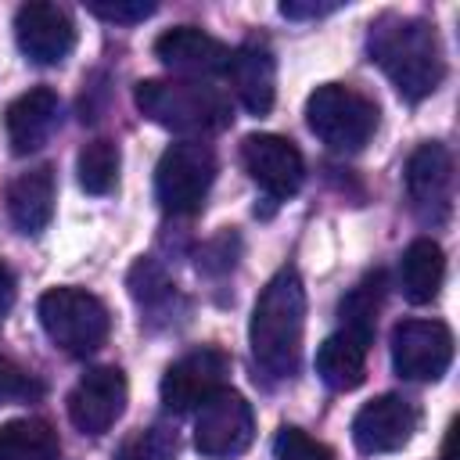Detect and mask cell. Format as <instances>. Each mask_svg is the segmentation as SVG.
<instances>
[{
	"label": "cell",
	"mask_w": 460,
	"mask_h": 460,
	"mask_svg": "<svg viewBox=\"0 0 460 460\" xmlns=\"http://www.w3.org/2000/svg\"><path fill=\"white\" fill-rule=\"evenodd\" d=\"M413 431H417V410H413V402L402 399V395H392V392L363 402L359 413L352 417V442L367 456L402 449Z\"/></svg>",
	"instance_id": "cell-14"
},
{
	"label": "cell",
	"mask_w": 460,
	"mask_h": 460,
	"mask_svg": "<svg viewBox=\"0 0 460 460\" xmlns=\"http://www.w3.org/2000/svg\"><path fill=\"white\" fill-rule=\"evenodd\" d=\"M338 7H341L338 0H284V4H280V14L291 18V22H305V18L334 14Z\"/></svg>",
	"instance_id": "cell-29"
},
{
	"label": "cell",
	"mask_w": 460,
	"mask_h": 460,
	"mask_svg": "<svg viewBox=\"0 0 460 460\" xmlns=\"http://www.w3.org/2000/svg\"><path fill=\"white\" fill-rule=\"evenodd\" d=\"M309 129L331 151H359L377 129V104L341 83H323L305 101Z\"/></svg>",
	"instance_id": "cell-5"
},
{
	"label": "cell",
	"mask_w": 460,
	"mask_h": 460,
	"mask_svg": "<svg viewBox=\"0 0 460 460\" xmlns=\"http://www.w3.org/2000/svg\"><path fill=\"white\" fill-rule=\"evenodd\" d=\"M115 460H176V431L169 424H151L133 431Z\"/></svg>",
	"instance_id": "cell-25"
},
{
	"label": "cell",
	"mask_w": 460,
	"mask_h": 460,
	"mask_svg": "<svg viewBox=\"0 0 460 460\" xmlns=\"http://www.w3.org/2000/svg\"><path fill=\"white\" fill-rule=\"evenodd\" d=\"M54 198H58V183H54V169L50 165H36L29 172H22L11 187H7V216L14 223L18 234H43L47 223L54 219Z\"/></svg>",
	"instance_id": "cell-18"
},
{
	"label": "cell",
	"mask_w": 460,
	"mask_h": 460,
	"mask_svg": "<svg viewBox=\"0 0 460 460\" xmlns=\"http://www.w3.org/2000/svg\"><path fill=\"white\" fill-rule=\"evenodd\" d=\"M302 334H305V288L302 277L291 266H284L259 291L248 323V345L259 370L273 381L295 377L302 363Z\"/></svg>",
	"instance_id": "cell-2"
},
{
	"label": "cell",
	"mask_w": 460,
	"mask_h": 460,
	"mask_svg": "<svg viewBox=\"0 0 460 460\" xmlns=\"http://www.w3.org/2000/svg\"><path fill=\"white\" fill-rule=\"evenodd\" d=\"M133 101L144 119L187 140L219 133L234 119L226 97L201 79H140Z\"/></svg>",
	"instance_id": "cell-3"
},
{
	"label": "cell",
	"mask_w": 460,
	"mask_h": 460,
	"mask_svg": "<svg viewBox=\"0 0 460 460\" xmlns=\"http://www.w3.org/2000/svg\"><path fill=\"white\" fill-rule=\"evenodd\" d=\"M273 456L277 460H334L331 446H323L320 438H313L309 431L295 428V424H284L273 438Z\"/></svg>",
	"instance_id": "cell-26"
},
{
	"label": "cell",
	"mask_w": 460,
	"mask_h": 460,
	"mask_svg": "<svg viewBox=\"0 0 460 460\" xmlns=\"http://www.w3.org/2000/svg\"><path fill=\"white\" fill-rule=\"evenodd\" d=\"M61 119V101L50 86H32L22 97H14L4 111V129H7V144L14 155H32L40 151L54 126Z\"/></svg>",
	"instance_id": "cell-16"
},
{
	"label": "cell",
	"mask_w": 460,
	"mask_h": 460,
	"mask_svg": "<svg viewBox=\"0 0 460 460\" xmlns=\"http://www.w3.org/2000/svg\"><path fill=\"white\" fill-rule=\"evenodd\" d=\"M367 349L370 341H363L359 334L338 327L334 334L323 338V345L316 349V374L331 392H352L363 385L367 377Z\"/></svg>",
	"instance_id": "cell-19"
},
{
	"label": "cell",
	"mask_w": 460,
	"mask_h": 460,
	"mask_svg": "<svg viewBox=\"0 0 460 460\" xmlns=\"http://www.w3.org/2000/svg\"><path fill=\"white\" fill-rule=\"evenodd\" d=\"M226 75H230L237 101L252 115H270V108L277 101V61H273V50L266 43L248 40L237 50H230Z\"/></svg>",
	"instance_id": "cell-17"
},
{
	"label": "cell",
	"mask_w": 460,
	"mask_h": 460,
	"mask_svg": "<svg viewBox=\"0 0 460 460\" xmlns=\"http://www.w3.org/2000/svg\"><path fill=\"white\" fill-rule=\"evenodd\" d=\"M36 316H40V327L47 331V338L68 356L97 352L111 331L108 305L97 295H90L83 288H68V284L43 291L36 302Z\"/></svg>",
	"instance_id": "cell-4"
},
{
	"label": "cell",
	"mask_w": 460,
	"mask_h": 460,
	"mask_svg": "<svg viewBox=\"0 0 460 460\" xmlns=\"http://www.w3.org/2000/svg\"><path fill=\"white\" fill-rule=\"evenodd\" d=\"M406 194L424 223H446L453 212V155L438 140H424L406 162Z\"/></svg>",
	"instance_id": "cell-10"
},
{
	"label": "cell",
	"mask_w": 460,
	"mask_h": 460,
	"mask_svg": "<svg viewBox=\"0 0 460 460\" xmlns=\"http://www.w3.org/2000/svg\"><path fill=\"white\" fill-rule=\"evenodd\" d=\"M119 165H122V155H119V144L115 140H90L79 147L75 155V176H79V187L86 194H108L119 180Z\"/></svg>",
	"instance_id": "cell-22"
},
{
	"label": "cell",
	"mask_w": 460,
	"mask_h": 460,
	"mask_svg": "<svg viewBox=\"0 0 460 460\" xmlns=\"http://www.w3.org/2000/svg\"><path fill=\"white\" fill-rule=\"evenodd\" d=\"M129 295L144 313H169V305L176 302V288L169 280V273L155 262V259H137L129 270Z\"/></svg>",
	"instance_id": "cell-24"
},
{
	"label": "cell",
	"mask_w": 460,
	"mask_h": 460,
	"mask_svg": "<svg viewBox=\"0 0 460 460\" xmlns=\"http://www.w3.org/2000/svg\"><path fill=\"white\" fill-rule=\"evenodd\" d=\"M241 162H244L248 176L273 201H288L291 194H298V187L305 180L302 151L288 137H277V133H248L241 140Z\"/></svg>",
	"instance_id": "cell-11"
},
{
	"label": "cell",
	"mask_w": 460,
	"mask_h": 460,
	"mask_svg": "<svg viewBox=\"0 0 460 460\" xmlns=\"http://www.w3.org/2000/svg\"><path fill=\"white\" fill-rule=\"evenodd\" d=\"M158 11V4L151 0H90V14L104 18V22H119V25H137L144 18H151Z\"/></svg>",
	"instance_id": "cell-28"
},
{
	"label": "cell",
	"mask_w": 460,
	"mask_h": 460,
	"mask_svg": "<svg viewBox=\"0 0 460 460\" xmlns=\"http://www.w3.org/2000/svg\"><path fill=\"white\" fill-rule=\"evenodd\" d=\"M377 309H381V273L359 280L338 305V316H341V327L359 334L363 341H374V331H377Z\"/></svg>",
	"instance_id": "cell-23"
},
{
	"label": "cell",
	"mask_w": 460,
	"mask_h": 460,
	"mask_svg": "<svg viewBox=\"0 0 460 460\" xmlns=\"http://www.w3.org/2000/svg\"><path fill=\"white\" fill-rule=\"evenodd\" d=\"M43 395V381L32 377L25 367H18L11 356L0 352V406L7 402H32Z\"/></svg>",
	"instance_id": "cell-27"
},
{
	"label": "cell",
	"mask_w": 460,
	"mask_h": 460,
	"mask_svg": "<svg viewBox=\"0 0 460 460\" xmlns=\"http://www.w3.org/2000/svg\"><path fill=\"white\" fill-rule=\"evenodd\" d=\"M442 277H446L442 244L435 237L410 241L406 252H402V259H399V288H402L406 302H413V305L435 302L438 291H442Z\"/></svg>",
	"instance_id": "cell-20"
},
{
	"label": "cell",
	"mask_w": 460,
	"mask_h": 460,
	"mask_svg": "<svg viewBox=\"0 0 460 460\" xmlns=\"http://www.w3.org/2000/svg\"><path fill=\"white\" fill-rule=\"evenodd\" d=\"M388 345L392 367L406 381H438L453 363V331L442 320H399Z\"/></svg>",
	"instance_id": "cell-8"
},
{
	"label": "cell",
	"mask_w": 460,
	"mask_h": 460,
	"mask_svg": "<svg viewBox=\"0 0 460 460\" xmlns=\"http://www.w3.org/2000/svg\"><path fill=\"white\" fill-rule=\"evenodd\" d=\"M212 180H216L212 147L201 140H176L162 151V158L155 165L158 205L172 216H190L205 205Z\"/></svg>",
	"instance_id": "cell-6"
},
{
	"label": "cell",
	"mask_w": 460,
	"mask_h": 460,
	"mask_svg": "<svg viewBox=\"0 0 460 460\" xmlns=\"http://www.w3.org/2000/svg\"><path fill=\"white\" fill-rule=\"evenodd\" d=\"M367 50H370V61L385 68V75L406 101L431 97L446 75L442 43L428 18H413V14L377 18L370 25Z\"/></svg>",
	"instance_id": "cell-1"
},
{
	"label": "cell",
	"mask_w": 460,
	"mask_h": 460,
	"mask_svg": "<svg viewBox=\"0 0 460 460\" xmlns=\"http://www.w3.org/2000/svg\"><path fill=\"white\" fill-rule=\"evenodd\" d=\"M155 54L165 68L180 72L183 79H212V75H226L230 65V47L208 32H201L198 25H176L165 29L155 40Z\"/></svg>",
	"instance_id": "cell-15"
},
{
	"label": "cell",
	"mask_w": 460,
	"mask_h": 460,
	"mask_svg": "<svg viewBox=\"0 0 460 460\" xmlns=\"http://www.w3.org/2000/svg\"><path fill=\"white\" fill-rule=\"evenodd\" d=\"M58 431L43 417H14L0 424V460H58Z\"/></svg>",
	"instance_id": "cell-21"
},
{
	"label": "cell",
	"mask_w": 460,
	"mask_h": 460,
	"mask_svg": "<svg viewBox=\"0 0 460 460\" xmlns=\"http://www.w3.org/2000/svg\"><path fill=\"white\" fill-rule=\"evenodd\" d=\"M226 374H230V356L223 349H212V345L194 349L165 367L162 385H158L162 406L169 413H190L208 395L226 388Z\"/></svg>",
	"instance_id": "cell-9"
},
{
	"label": "cell",
	"mask_w": 460,
	"mask_h": 460,
	"mask_svg": "<svg viewBox=\"0 0 460 460\" xmlns=\"http://www.w3.org/2000/svg\"><path fill=\"white\" fill-rule=\"evenodd\" d=\"M14 40L32 65H61L75 47V25L65 7L32 0L14 14Z\"/></svg>",
	"instance_id": "cell-13"
},
{
	"label": "cell",
	"mask_w": 460,
	"mask_h": 460,
	"mask_svg": "<svg viewBox=\"0 0 460 460\" xmlns=\"http://www.w3.org/2000/svg\"><path fill=\"white\" fill-rule=\"evenodd\" d=\"M14 295H18L14 273H11L7 262H0V323H4V316L11 313V305H14Z\"/></svg>",
	"instance_id": "cell-30"
},
{
	"label": "cell",
	"mask_w": 460,
	"mask_h": 460,
	"mask_svg": "<svg viewBox=\"0 0 460 460\" xmlns=\"http://www.w3.org/2000/svg\"><path fill=\"white\" fill-rule=\"evenodd\" d=\"M129 385L119 367H93L86 370L75 388L68 392V420L83 435H104L126 410Z\"/></svg>",
	"instance_id": "cell-12"
},
{
	"label": "cell",
	"mask_w": 460,
	"mask_h": 460,
	"mask_svg": "<svg viewBox=\"0 0 460 460\" xmlns=\"http://www.w3.org/2000/svg\"><path fill=\"white\" fill-rule=\"evenodd\" d=\"M255 438V413L252 402L234 392L219 388L198 406L194 417V449L208 460H234L241 456Z\"/></svg>",
	"instance_id": "cell-7"
}]
</instances>
